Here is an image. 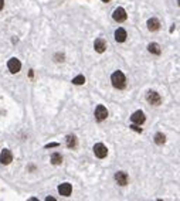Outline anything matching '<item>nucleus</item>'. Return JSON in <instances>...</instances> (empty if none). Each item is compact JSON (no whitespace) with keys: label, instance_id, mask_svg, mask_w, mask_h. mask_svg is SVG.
I'll return each mask as SVG.
<instances>
[{"label":"nucleus","instance_id":"dca6fc26","mask_svg":"<svg viewBox=\"0 0 180 201\" xmlns=\"http://www.w3.org/2000/svg\"><path fill=\"white\" fill-rule=\"evenodd\" d=\"M51 163H53L54 166L61 164V163H63V156H61L60 153H53V154H51Z\"/></svg>","mask_w":180,"mask_h":201},{"label":"nucleus","instance_id":"4468645a","mask_svg":"<svg viewBox=\"0 0 180 201\" xmlns=\"http://www.w3.org/2000/svg\"><path fill=\"white\" fill-rule=\"evenodd\" d=\"M147 51H149L150 54L159 55V54L162 53V48H160V45H159L157 43H150V44L147 45Z\"/></svg>","mask_w":180,"mask_h":201},{"label":"nucleus","instance_id":"7ed1b4c3","mask_svg":"<svg viewBox=\"0 0 180 201\" xmlns=\"http://www.w3.org/2000/svg\"><path fill=\"white\" fill-rule=\"evenodd\" d=\"M108 118V109L104 105H98L95 108V119L98 122H104Z\"/></svg>","mask_w":180,"mask_h":201},{"label":"nucleus","instance_id":"6e6552de","mask_svg":"<svg viewBox=\"0 0 180 201\" xmlns=\"http://www.w3.org/2000/svg\"><path fill=\"white\" fill-rule=\"evenodd\" d=\"M13 161V153L9 149H3L0 153V163L1 164H10Z\"/></svg>","mask_w":180,"mask_h":201},{"label":"nucleus","instance_id":"6ab92c4d","mask_svg":"<svg viewBox=\"0 0 180 201\" xmlns=\"http://www.w3.org/2000/svg\"><path fill=\"white\" fill-rule=\"evenodd\" d=\"M54 60H55L57 63H63L65 58H64V54H63V53H61V54H60V53H57V54L54 55Z\"/></svg>","mask_w":180,"mask_h":201},{"label":"nucleus","instance_id":"a878e982","mask_svg":"<svg viewBox=\"0 0 180 201\" xmlns=\"http://www.w3.org/2000/svg\"><path fill=\"white\" fill-rule=\"evenodd\" d=\"M157 201H163V200H157Z\"/></svg>","mask_w":180,"mask_h":201},{"label":"nucleus","instance_id":"2eb2a0df","mask_svg":"<svg viewBox=\"0 0 180 201\" xmlns=\"http://www.w3.org/2000/svg\"><path fill=\"white\" fill-rule=\"evenodd\" d=\"M115 40L118 41V43H123V41L126 40V31H125V28H118L115 31Z\"/></svg>","mask_w":180,"mask_h":201},{"label":"nucleus","instance_id":"a211bd4d","mask_svg":"<svg viewBox=\"0 0 180 201\" xmlns=\"http://www.w3.org/2000/svg\"><path fill=\"white\" fill-rule=\"evenodd\" d=\"M84 82H85V77L84 75H77L73 80V84H75V85H82Z\"/></svg>","mask_w":180,"mask_h":201},{"label":"nucleus","instance_id":"4be33fe9","mask_svg":"<svg viewBox=\"0 0 180 201\" xmlns=\"http://www.w3.org/2000/svg\"><path fill=\"white\" fill-rule=\"evenodd\" d=\"M55 146H58V143H50V145H47L46 147H55Z\"/></svg>","mask_w":180,"mask_h":201},{"label":"nucleus","instance_id":"b1692460","mask_svg":"<svg viewBox=\"0 0 180 201\" xmlns=\"http://www.w3.org/2000/svg\"><path fill=\"white\" fill-rule=\"evenodd\" d=\"M28 201H40L38 198H36V197H31V198H28Z\"/></svg>","mask_w":180,"mask_h":201},{"label":"nucleus","instance_id":"9b49d317","mask_svg":"<svg viewBox=\"0 0 180 201\" xmlns=\"http://www.w3.org/2000/svg\"><path fill=\"white\" fill-rule=\"evenodd\" d=\"M94 48H95L97 53L102 54L107 50V41L104 40V38H97V40L94 41Z\"/></svg>","mask_w":180,"mask_h":201},{"label":"nucleus","instance_id":"20e7f679","mask_svg":"<svg viewBox=\"0 0 180 201\" xmlns=\"http://www.w3.org/2000/svg\"><path fill=\"white\" fill-rule=\"evenodd\" d=\"M146 99H147V102L149 104H152V105H160V102H162V98H160V95L156 92V91H147V94H146Z\"/></svg>","mask_w":180,"mask_h":201},{"label":"nucleus","instance_id":"412c9836","mask_svg":"<svg viewBox=\"0 0 180 201\" xmlns=\"http://www.w3.org/2000/svg\"><path fill=\"white\" fill-rule=\"evenodd\" d=\"M46 201H57V200H55L54 197H51V195H50V197H47V198H46Z\"/></svg>","mask_w":180,"mask_h":201},{"label":"nucleus","instance_id":"f3484780","mask_svg":"<svg viewBox=\"0 0 180 201\" xmlns=\"http://www.w3.org/2000/svg\"><path fill=\"white\" fill-rule=\"evenodd\" d=\"M155 143L156 145H164V143H166V136H164L163 133H160V132H159V133H156L155 135Z\"/></svg>","mask_w":180,"mask_h":201},{"label":"nucleus","instance_id":"f8f14e48","mask_svg":"<svg viewBox=\"0 0 180 201\" xmlns=\"http://www.w3.org/2000/svg\"><path fill=\"white\" fill-rule=\"evenodd\" d=\"M160 28V21L157 20V18H149L147 20V30L149 31H157Z\"/></svg>","mask_w":180,"mask_h":201},{"label":"nucleus","instance_id":"9d476101","mask_svg":"<svg viewBox=\"0 0 180 201\" xmlns=\"http://www.w3.org/2000/svg\"><path fill=\"white\" fill-rule=\"evenodd\" d=\"M58 193L61 194V195H64V197L71 195V193H73V185L70 184V183H61V184L58 185Z\"/></svg>","mask_w":180,"mask_h":201},{"label":"nucleus","instance_id":"aec40b11","mask_svg":"<svg viewBox=\"0 0 180 201\" xmlns=\"http://www.w3.org/2000/svg\"><path fill=\"white\" fill-rule=\"evenodd\" d=\"M131 129H133V130H135V132H138V133H142V128H138L136 125H132Z\"/></svg>","mask_w":180,"mask_h":201},{"label":"nucleus","instance_id":"f257e3e1","mask_svg":"<svg viewBox=\"0 0 180 201\" xmlns=\"http://www.w3.org/2000/svg\"><path fill=\"white\" fill-rule=\"evenodd\" d=\"M111 82L114 85V88L116 89H123L126 87V77L122 71H115L112 75H111Z\"/></svg>","mask_w":180,"mask_h":201},{"label":"nucleus","instance_id":"39448f33","mask_svg":"<svg viewBox=\"0 0 180 201\" xmlns=\"http://www.w3.org/2000/svg\"><path fill=\"white\" fill-rule=\"evenodd\" d=\"M94 153H95V156H97L98 159L107 157V154H108L107 146L104 145V143H97V145L94 146Z\"/></svg>","mask_w":180,"mask_h":201},{"label":"nucleus","instance_id":"1a4fd4ad","mask_svg":"<svg viewBox=\"0 0 180 201\" xmlns=\"http://www.w3.org/2000/svg\"><path fill=\"white\" fill-rule=\"evenodd\" d=\"M115 181L118 183L119 185H126L128 184V181H129V177L128 174L125 173V171H118V173H115Z\"/></svg>","mask_w":180,"mask_h":201},{"label":"nucleus","instance_id":"f03ea898","mask_svg":"<svg viewBox=\"0 0 180 201\" xmlns=\"http://www.w3.org/2000/svg\"><path fill=\"white\" fill-rule=\"evenodd\" d=\"M115 21H118V23H123L126 18H128V14H126V10L123 7H116L114 10V14H112Z\"/></svg>","mask_w":180,"mask_h":201},{"label":"nucleus","instance_id":"423d86ee","mask_svg":"<svg viewBox=\"0 0 180 201\" xmlns=\"http://www.w3.org/2000/svg\"><path fill=\"white\" fill-rule=\"evenodd\" d=\"M7 68L11 74H17L21 70V63H20L17 58H10L7 63Z\"/></svg>","mask_w":180,"mask_h":201},{"label":"nucleus","instance_id":"0eeeda50","mask_svg":"<svg viewBox=\"0 0 180 201\" xmlns=\"http://www.w3.org/2000/svg\"><path fill=\"white\" fill-rule=\"evenodd\" d=\"M131 121L133 125H143L145 121H146V116H145V113L142 112V111H136L131 116Z\"/></svg>","mask_w":180,"mask_h":201},{"label":"nucleus","instance_id":"5701e85b","mask_svg":"<svg viewBox=\"0 0 180 201\" xmlns=\"http://www.w3.org/2000/svg\"><path fill=\"white\" fill-rule=\"evenodd\" d=\"M4 7V0H0V10Z\"/></svg>","mask_w":180,"mask_h":201},{"label":"nucleus","instance_id":"393cba45","mask_svg":"<svg viewBox=\"0 0 180 201\" xmlns=\"http://www.w3.org/2000/svg\"><path fill=\"white\" fill-rule=\"evenodd\" d=\"M102 1H104V3H108V1H109V0H102Z\"/></svg>","mask_w":180,"mask_h":201},{"label":"nucleus","instance_id":"ddd939ff","mask_svg":"<svg viewBox=\"0 0 180 201\" xmlns=\"http://www.w3.org/2000/svg\"><path fill=\"white\" fill-rule=\"evenodd\" d=\"M65 143H67V147H68V149H75V147H77V143H78L77 136L68 135V136L65 137Z\"/></svg>","mask_w":180,"mask_h":201}]
</instances>
